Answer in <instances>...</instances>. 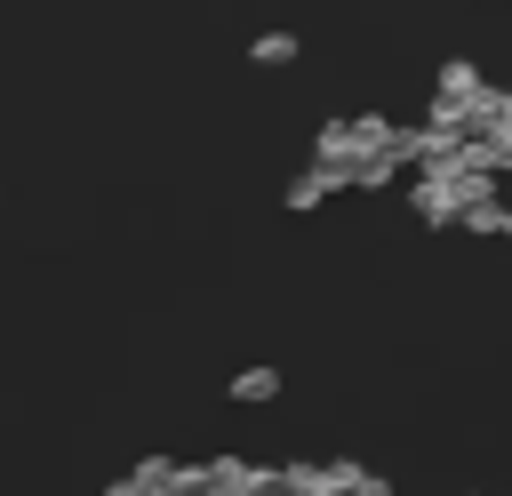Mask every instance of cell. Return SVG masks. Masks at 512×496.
<instances>
[{"instance_id":"277c9868","label":"cell","mask_w":512,"mask_h":496,"mask_svg":"<svg viewBox=\"0 0 512 496\" xmlns=\"http://www.w3.org/2000/svg\"><path fill=\"white\" fill-rule=\"evenodd\" d=\"M328 192H344V184H336V176H320V168H304V176L288 184V208H320Z\"/></svg>"},{"instance_id":"6da1fadb","label":"cell","mask_w":512,"mask_h":496,"mask_svg":"<svg viewBox=\"0 0 512 496\" xmlns=\"http://www.w3.org/2000/svg\"><path fill=\"white\" fill-rule=\"evenodd\" d=\"M456 224H464V232H480V240H512V200L496 192V200H480V208H464Z\"/></svg>"},{"instance_id":"7a4b0ae2","label":"cell","mask_w":512,"mask_h":496,"mask_svg":"<svg viewBox=\"0 0 512 496\" xmlns=\"http://www.w3.org/2000/svg\"><path fill=\"white\" fill-rule=\"evenodd\" d=\"M248 56H256L264 72H280V64H296V32H256V40H248Z\"/></svg>"},{"instance_id":"3957f363","label":"cell","mask_w":512,"mask_h":496,"mask_svg":"<svg viewBox=\"0 0 512 496\" xmlns=\"http://www.w3.org/2000/svg\"><path fill=\"white\" fill-rule=\"evenodd\" d=\"M272 392H280V368H240V376H232V400H240V408H256V400H272Z\"/></svg>"}]
</instances>
